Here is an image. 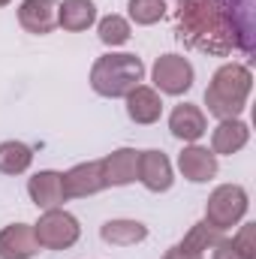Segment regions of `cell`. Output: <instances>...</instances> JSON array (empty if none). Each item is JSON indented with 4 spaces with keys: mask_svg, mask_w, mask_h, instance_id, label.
<instances>
[{
    "mask_svg": "<svg viewBox=\"0 0 256 259\" xmlns=\"http://www.w3.org/2000/svg\"><path fill=\"white\" fill-rule=\"evenodd\" d=\"M229 241L235 244V250L244 259H256V223H244L238 229V235H232Z\"/></svg>",
    "mask_w": 256,
    "mask_h": 259,
    "instance_id": "24",
    "label": "cell"
},
{
    "mask_svg": "<svg viewBox=\"0 0 256 259\" xmlns=\"http://www.w3.org/2000/svg\"><path fill=\"white\" fill-rule=\"evenodd\" d=\"M220 238H223V235H220L214 226H208V223L202 220V223H196V226L187 229V235H184L181 247H187V250H193V253H205V250H211Z\"/></svg>",
    "mask_w": 256,
    "mask_h": 259,
    "instance_id": "22",
    "label": "cell"
},
{
    "mask_svg": "<svg viewBox=\"0 0 256 259\" xmlns=\"http://www.w3.org/2000/svg\"><path fill=\"white\" fill-rule=\"evenodd\" d=\"M178 169L181 175L193 181V184H205L217 175V154H211L208 148L202 145H187L181 154H178Z\"/></svg>",
    "mask_w": 256,
    "mask_h": 259,
    "instance_id": "15",
    "label": "cell"
},
{
    "mask_svg": "<svg viewBox=\"0 0 256 259\" xmlns=\"http://www.w3.org/2000/svg\"><path fill=\"white\" fill-rule=\"evenodd\" d=\"M247 142H250V127L238 118H229V121H220L211 133V154L229 157V154H238Z\"/></svg>",
    "mask_w": 256,
    "mask_h": 259,
    "instance_id": "17",
    "label": "cell"
},
{
    "mask_svg": "<svg viewBox=\"0 0 256 259\" xmlns=\"http://www.w3.org/2000/svg\"><path fill=\"white\" fill-rule=\"evenodd\" d=\"M124 100H127V115H130L133 124L148 127V124H157L160 115H163V100H160V94H157L154 88H148V84H136Z\"/></svg>",
    "mask_w": 256,
    "mask_h": 259,
    "instance_id": "16",
    "label": "cell"
},
{
    "mask_svg": "<svg viewBox=\"0 0 256 259\" xmlns=\"http://www.w3.org/2000/svg\"><path fill=\"white\" fill-rule=\"evenodd\" d=\"M142 78H145V64L130 52H109L91 66V88L109 100L127 97L136 84H142Z\"/></svg>",
    "mask_w": 256,
    "mask_h": 259,
    "instance_id": "3",
    "label": "cell"
},
{
    "mask_svg": "<svg viewBox=\"0 0 256 259\" xmlns=\"http://www.w3.org/2000/svg\"><path fill=\"white\" fill-rule=\"evenodd\" d=\"M169 130L178 142H187V145H196L205 133H208V121H205V112L193 103H181L172 109L169 115Z\"/></svg>",
    "mask_w": 256,
    "mask_h": 259,
    "instance_id": "14",
    "label": "cell"
},
{
    "mask_svg": "<svg viewBox=\"0 0 256 259\" xmlns=\"http://www.w3.org/2000/svg\"><path fill=\"white\" fill-rule=\"evenodd\" d=\"M97 33H100V42L109 46V49L124 46V42H130V36H133L130 21L124 18V15H106V18H100Z\"/></svg>",
    "mask_w": 256,
    "mask_h": 259,
    "instance_id": "21",
    "label": "cell"
},
{
    "mask_svg": "<svg viewBox=\"0 0 256 259\" xmlns=\"http://www.w3.org/2000/svg\"><path fill=\"white\" fill-rule=\"evenodd\" d=\"M27 196L36 208L49 211V208H61L66 202V190H64V175L61 172H52V169H42L36 172L30 181H27Z\"/></svg>",
    "mask_w": 256,
    "mask_h": 259,
    "instance_id": "11",
    "label": "cell"
},
{
    "mask_svg": "<svg viewBox=\"0 0 256 259\" xmlns=\"http://www.w3.org/2000/svg\"><path fill=\"white\" fill-rule=\"evenodd\" d=\"M100 163H103L106 187H124V184L139 181V151L136 148H118L109 157H103Z\"/></svg>",
    "mask_w": 256,
    "mask_h": 259,
    "instance_id": "13",
    "label": "cell"
},
{
    "mask_svg": "<svg viewBox=\"0 0 256 259\" xmlns=\"http://www.w3.org/2000/svg\"><path fill=\"white\" fill-rule=\"evenodd\" d=\"M30 163H33V151L24 142H15V139L0 142V172L3 175H21L30 169Z\"/></svg>",
    "mask_w": 256,
    "mask_h": 259,
    "instance_id": "20",
    "label": "cell"
},
{
    "mask_svg": "<svg viewBox=\"0 0 256 259\" xmlns=\"http://www.w3.org/2000/svg\"><path fill=\"white\" fill-rule=\"evenodd\" d=\"M235 39V52L253 55L256 49V0H217Z\"/></svg>",
    "mask_w": 256,
    "mask_h": 259,
    "instance_id": "6",
    "label": "cell"
},
{
    "mask_svg": "<svg viewBox=\"0 0 256 259\" xmlns=\"http://www.w3.org/2000/svg\"><path fill=\"white\" fill-rule=\"evenodd\" d=\"M127 9H130V18L136 24L148 27V24H157L166 15V0H130Z\"/></svg>",
    "mask_w": 256,
    "mask_h": 259,
    "instance_id": "23",
    "label": "cell"
},
{
    "mask_svg": "<svg viewBox=\"0 0 256 259\" xmlns=\"http://www.w3.org/2000/svg\"><path fill=\"white\" fill-rule=\"evenodd\" d=\"M33 235H36L39 247H46V250H66V247H72L78 241L81 226H78V220L69 211H64V208H49L33 223Z\"/></svg>",
    "mask_w": 256,
    "mask_h": 259,
    "instance_id": "5",
    "label": "cell"
},
{
    "mask_svg": "<svg viewBox=\"0 0 256 259\" xmlns=\"http://www.w3.org/2000/svg\"><path fill=\"white\" fill-rule=\"evenodd\" d=\"M58 3L61 0H21L18 6V24L27 33L46 36L58 27Z\"/></svg>",
    "mask_w": 256,
    "mask_h": 259,
    "instance_id": "10",
    "label": "cell"
},
{
    "mask_svg": "<svg viewBox=\"0 0 256 259\" xmlns=\"http://www.w3.org/2000/svg\"><path fill=\"white\" fill-rule=\"evenodd\" d=\"M64 190H66V199H84V196H94L100 190H106L103 163L100 160H88V163L72 166L64 175Z\"/></svg>",
    "mask_w": 256,
    "mask_h": 259,
    "instance_id": "8",
    "label": "cell"
},
{
    "mask_svg": "<svg viewBox=\"0 0 256 259\" xmlns=\"http://www.w3.org/2000/svg\"><path fill=\"white\" fill-rule=\"evenodd\" d=\"M253 91V75L244 64H223L214 75L211 84L205 88V106L208 115H214L217 121H229L238 118L250 100Z\"/></svg>",
    "mask_w": 256,
    "mask_h": 259,
    "instance_id": "2",
    "label": "cell"
},
{
    "mask_svg": "<svg viewBox=\"0 0 256 259\" xmlns=\"http://www.w3.org/2000/svg\"><path fill=\"white\" fill-rule=\"evenodd\" d=\"M211 259H244V256L235 250V244H232L229 238H220V241L211 247Z\"/></svg>",
    "mask_w": 256,
    "mask_h": 259,
    "instance_id": "25",
    "label": "cell"
},
{
    "mask_svg": "<svg viewBox=\"0 0 256 259\" xmlns=\"http://www.w3.org/2000/svg\"><path fill=\"white\" fill-rule=\"evenodd\" d=\"M100 238L112 247H133V244H142L148 238V226L142 220H106L100 226Z\"/></svg>",
    "mask_w": 256,
    "mask_h": 259,
    "instance_id": "18",
    "label": "cell"
},
{
    "mask_svg": "<svg viewBox=\"0 0 256 259\" xmlns=\"http://www.w3.org/2000/svg\"><path fill=\"white\" fill-rule=\"evenodd\" d=\"M151 78H154V91L157 94H169V97H181L193 88V64L181 55H163L157 58V64L151 69Z\"/></svg>",
    "mask_w": 256,
    "mask_h": 259,
    "instance_id": "7",
    "label": "cell"
},
{
    "mask_svg": "<svg viewBox=\"0 0 256 259\" xmlns=\"http://www.w3.org/2000/svg\"><path fill=\"white\" fill-rule=\"evenodd\" d=\"M139 181L151 193H166L175 181L169 157L163 151H139Z\"/></svg>",
    "mask_w": 256,
    "mask_h": 259,
    "instance_id": "9",
    "label": "cell"
},
{
    "mask_svg": "<svg viewBox=\"0 0 256 259\" xmlns=\"http://www.w3.org/2000/svg\"><path fill=\"white\" fill-rule=\"evenodd\" d=\"M6 3H9V0H0V6H6Z\"/></svg>",
    "mask_w": 256,
    "mask_h": 259,
    "instance_id": "27",
    "label": "cell"
},
{
    "mask_svg": "<svg viewBox=\"0 0 256 259\" xmlns=\"http://www.w3.org/2000/svg\"><path fill=\"white\" fill-rule=\"evenodd\" d=\"M175 33L184 46L205 52V55L226 58L235 52L232 30L217 0H178L175 3Z\"/></svg>",
    "mask_w": 256,
    "mask_h": 259,
    "instance_id": "1",
    "label": "cell"
},
{
    "mask_svg": "<svg viewBox=\"0 0 256 259\" xmlns=\"http://www.w3.org/2000/svg\"><path fill=\"white\" fill-rule=\"evenodd\" d=\"M247 208H250V199L241 184H220L205 202V223L214 226L217 232H226L244 220Z\"/></svg>",
    "mask_w": 256,
    "mask_h": 259,
    "instance_id": "4",
    "label": "cell"
},
{
    "mask_svg": "<svg viewBox=\"0 0 256 259\" xmlns=\"http://www.w3.org/2000/svg\"><path fill=\"white\" fill-rule=\"evenodd\" d=\"M39 253V241L30 223H9L0 229V259H33Z\"/></svg>",
    "mask_w": 256,
    "mask_h": 259,
    "instance_id": "12",
    "label": "cell"
},
{
    "mask_svg": "<svg viewBox=\"0 0 256 259\" xmlns=\"http://www.w3.org/2000/svg\"><path fill=\"white\" fill-rule=\"evenodd\" d=\"M163 259H202V253H193V250H187V247L175 244V247H169V250L163 253Z\"/></svg>",
    "mask_w": 256,
    "mask_h": 259,
    "instance_id": "26",
    "label": "cell"
},
{
    "mask_svg": "<svg viewBox=\"0 0 256 259\" xmlns=\"http://www.w3.org/2000/svg\"><path fill=\"white\" fill-rule=\"evenodd\" d=\"M97 21V6L94 0H61L58 3V27L69 33H81Z\"/></svg>",
    "mask_w": 256,
    "mask_h": 259,
    "instance_id": "19",
    "label": "cell"
}]
</instances>
